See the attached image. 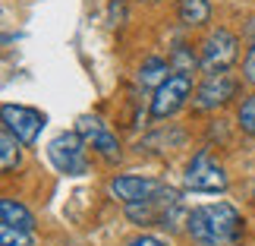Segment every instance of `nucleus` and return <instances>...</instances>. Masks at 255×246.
Instances as JSON below:
<instances>
[{
  "mask_svg": "<svg viewBox=\"0 0 255 246\" xmlns=\"http://www.w3.org/2000/svg\"><path fill=\"white\" fill-rule=\"evenodd\" d=\"M243 228H246V221L230 202L195 205L186 218V234L195 246H240Z\"/></svg>",
  "mask_w": 255,
  "mask_h": 246,
  "instance_id": "f257e3e1",
  "label": "nucleus"
},
{
  "mask_svg": "<svg viewBox=\"0 0 255 246\" xmlns=\"http://www.w3.org/2000/svg\"><path fill=\"white\" fill-rule=\"evenodd\" d=\"M126 209V218L139 228H164V231H173L176 224H186L189 212H183V199L173 186H164L154 196L142 202H132V205H123Z\"/></svg>",
  "mask_w": 255,
  "mask_h": 246,
  "instance_id": "f03ea898",
  "label": "nucleus"
},
{
  "mask_svg": "<svg viewBox=\"0 0 255 246\" xmlns=\"http://www.w3.org/2000/svg\"><path fill=\"white\" fill-rule=\"evenodd\" d=\"M183 186L192 190V193H227L230 177L218 161L211 158L208 149H199L189 158L186 171H183Z\"/></svg>",
  "mask_w": 255,
  "mask_h": 246,
  "instance_id": "7ed1b4c3",
  "label": "nucleus"
},
{
  "mask_svg": "<svg viewBox=\"0 0 255 246\" xmlns=\"http://www.w3.org/2000/svg\"><path fill=\"white\" fill-rule=\"evenodd\" d=\"M47 158L66 177H82L88 174V155H85V139L79 133H60L47 142Z\"/></svg>",
  "mask_w": 255,
  "mask_h": 246,
  "instance_id": "20e7f679",
  "label": "nucleus"
},
{
  "mask_svg": "<svg viewBox=\"0 0 255 246\" xmlns=\"http://www.w3.org/2000/svg\"><path fill=\"white\" fill-rule=\"evenodd\" d=\"M237 57H240V41H237V35L227 32V28H214V32L202 41L199 66H202L205 73H227Z\"/></svg>",
  "mask_w": 255,
  "mask_h": 246,
  "instance_id": "39448f33",
  "label": "nucleus"
},
{
  "mask_svg": "<svg viewBox=\"0 0 255 246\" xmlns=\"http://www.w3.org/2000/svg\"><path fill=\"white\" fill-rule=\"evenodd\" d=\"M192 95V76L189 73H173L167 76L151 95V117L154 120H164V117H173L180 107L186 104V98Z\"/></svg>",
  "mask_w": 255,
  "mask_h": 246,
  "instance_id": "423d86ee",
  "label": "nucleus"
},
{
  "mask_svg": "<svg viewBox=\"0 0 255 246\" xmlns=\"http://www.w3.org/2000/svg\"><path fill=\"white\" fill-rule=\"evenodd\" d=\"M164 180H158V177H145V174H120L114 177L111 183H107V193L114 196L117 202L123 205H132V202H142L148 199V196H154L158 190H164Z\"/></svg>",
  "mask_w": 255,
  "mask_h": 246,
  "instance_id": "0eeeda50",
  "label": "nucleus"
},
{
  "mask_svg": "<svg viewBox=\"0 0 255 246\" xmlns=\"http://www.w3.org/2000/svg\"><path fill=\"white\" fill-rule=\"evenodd\" d=\"M3 126L16 136L22 145H35L44 126V114L25 104H3Z\"/></svg>",
  "mask_w": 255,
  "mask_h": 246,
  "instance_id": "6e6552de",
  "label": "nucleus"
},
{
  "mask_svg": "<svg viewBox=\"0 0 255 246\" xmlns=\"http://www.w3.org/2000/svg\"><path fill=\"white\" fill-rule=\"evenodd\" d=\"M76 133L85 139V145H92V149L101 155L104 161H120V142H117V136L107 130V123L101 117H79V123H76Z\"/></svg>",
  "mask_w": 255,
  "mask_h": 246,
  "instance_id": "1a4fd4ad",
  "label": "nucleus"
},
{
  "mask_svg": "<svg viewBox=\"0 0 255 246\" xmlns=\"http://www.w3.org/2000/svg\"><path fill=\"white\" fill-rule=\"evenodd\" d=\"M233 95H237V79L230 73H208L195 88V107L214 111V107H224Z\"/></svg>",
  "mask_w": 255,
  "mask_h": 246,
  "instance_id": "9d476101",
  "label": "nucleus"
},
{
  "mask_svg": "<svg viewBox=\"0 0 255 246\" xmlns=\"http://www.w3.org/2000/svg\"><path fill=\"white\" fill-rule=\"evenodd\" d=\"M0 221L9 224V228H22V231L35 228V215L28 212L22 202H16V199H3V202H0Z\"/></svg>",
  "mask_w": 255,
  "mask_h": 246,
  "instance_id": "9b49d317",
  "label": "nucleus"
},
{
  "mask_svg": "<svg viewBox=\"0 0 255 246\" xmlns=\"http://www.w3.org/2000/svg\"><path fill=\"white\" fill-rule=\"evenodd\" d=\"M176 13H180L183 25L195 28V25H205L211 19V3L208 0H180V3H176Z\"/></svg>",
  "mask_w": 255,
  "mask_h": 246,
  "instance_id": "f8f14e48",
  "label": "nucleus"
},
{
  "mask_svg": "<svg viewBox=\"0 0 255 246\" xmlns=\"http://www.w3.org/2000/svg\"><path fill=\"white\" fill-rule=\"evenodd\" d=\"M19 142L13 133L3 126V136H0V167L3 171H13V167H19V161H22V149H19Z\"/></svg>",
  "mask_w": 255,
  "mask_h": 246,
  "instance_id": "ddd939ff",
  "label": "nucleus"
},
{
  "mask_svg": "<svg viewBox=\"0 0 255 246\" xmlns=\"http://www.w3.org/2000/svg\"><path fill=\"white\" fill-rule=\"evenodd\" d=\"M164 79H167V60L151 57V60L142 63V70H139V82H142V85H154V88H158Z\"/></svg>",
  "mask_w": 255,
  "mask_h": 246,
  "instance_id": "4468645a",
  "label": "nucleus"
},
{
  "mask_svg": "<svg viewBox=\"0 0 255 246\" xmlns=\"http://www.w3.org/2000/svg\"><path fill=\"white\" fill-rule=\"evenodd\" d=\"M35 237L32 231L22 228H9V224H0V246H32Z\"/></svg>",
  "mask_w": 255,
  "mask_h": 246,
  "instance_id": "2eb2a0df",
  "label": "nucleus"
},
{
  "mask_svg": "<svg viewBox=\"0 0 255 246\" xmlns=\"http://www.w3.org/2000/svg\"><path fill=\"white\" fill-rule=\"evenodd\" d=\"M237 123H240V130H243V133L255 136V95H249L246 101L240 104V111H237Z\"/></svg>",
  "mask_w": 255,
  "mask_h": 246,
  "instance_id": "dca6fc26",
  "label": "nucleus"
},
{
  "mask_svg": "<svg viewBox=\"0 0 255 246\" xmlns=\"http://www.w3.org/2000/svg\"><path fill=\"white\" fill-rule=\"evenodd\" d=\"M126 246H170V243L161 240V237H154V234H139V237L126 240Z\"/></svg>",
  "mask_w": 255,
  "mask_h": 246,
  "instance_id": "f3484780",
  "label": "nucleus"
},
{
  "mask_svg": "<svg viewBox=\"0 0 255 246\" xmlns=\"http://www.w3.org/2000/svg\"><path fill=\"white\" fill-rule=\"evenodd\" d=\"M243 73H246V79L255 85V41H252V47L246 51V60H243Z\"/></svg>",
  "mask_w": 255,
  "mask_h": 246,
  "instance_id": "a211bd4d",
  "label": "nucleus"
},
{
  "mask_svg": "<svg viewBox=\"0 0 255 246\" xmlns=\"http://www.w3.org/2000/svg\"><path fill=\"white\" fill-rule=\"evenodd\" d=\"M252 196H255V183H252Z\"/></svg>",
  "mask_w": 255,
  "mask_h": 246,
  "instance_id": "6ab92c4d",
  "label": "nucleus"
},
{
  "mask_svg": "<svg viewBox=\"0 0 255 246\" xmlns=\"http://www.w3.org/2000/svg\"><path fill=\"white\" fill-rule=\"evenodd\" d=\"M151 3H154V0H151Z\"/></svg>",
  "mask_w": 255,
  "mask_h": 246,
  "instance_id": "aec40b11",
  "label": "nucleus"
}]
</instances>
